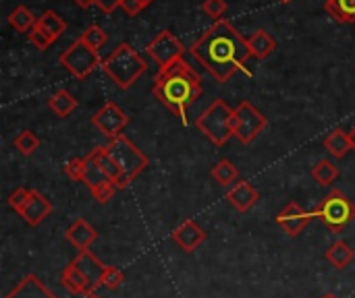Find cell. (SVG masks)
I'll return each instance as SVG.
<instances>
[{"instance_id":"obj_1","label":"cell","mask_w":355,"mask_h":298,"mask_svg":"<svg viewBox=\"0 0 355 298\" xmlns=\"http://www.w3.org/2000/svg\"><path fill=\"white\" fill-rule=\"evenodd\" d=\"M189 52L218 83H227L235 73L254 75L248 68L252 56L248 39L225 19L214 21V25L191 44Z\"/></svg>"},{"instance_id":"obj_2","label":"cell","mask_w":355,"mask_h":298,"mask_svg":"<svg viewBox=\"0 0 355 298\" xmlns=\"http://www.w3.org/2000/svg\"><path fill=\"white\" fill-rule=\"evenodd\" d=\"M152 93L164 108H168L175 116H179L183 127H187L189 124L187 112L193 106V102L200 100L204 89H202V79L193 71V66L185 62V58H179L156 73Z\"/></svg>"},{"instance_id":"obj_3","label":"cell","mask_w":355,"mask_h":298,"mask_svg":"<svg viewBox=\"0 0 355 298\" xmlns=\"http://www.w3.org/2000/svg\"><path fill=\"white\" fill-rule=\"evenodd\" d=\"M148 68V62L129 44H119L102 62V71L119 89H129Z\"/></svg>"},{"instance_id":"obj_4","label":"cell","mask_w":355,"mask_h":298,"mask_svg":"<svg viewBox=\"0 0 355 298\" xmlns=\"http://www.w3.org/2000/svg\"><path fill=\"white\" fill-rule=\"evenodd\" d=\"M106 151H108V156L114 160V164L121 170L119 191H125L148 168V164H150L148 156L141 149H137V145H133V141L127 139L125 135H119L114 139H108Z\"/></svg>"},{"instance_id":"obj_5","label":"cell","mask_w":355,"mask_h":298,"mask_svg":"<svg viewBox=\"0 0 355 298\" xmlns=\"http://www.w3.org/2000/svg\"><path fill=\"white\" fill-rule=\"evenodd\" d=\"M312 212L333 234H341L355 220V203L339 189H333Z\"/></svg>"},{"instance_id":"obj_6","label":"cell","mask_w":355,"mask_h":298,"mask_svg":"<svg viewBox=\"0 0 355 298\" xmlns=\"http://www.w3.org/2000/svg\"><path fill=\"white\" fill-rule=\"evenodd\" d=\"M233 110L227 106L225 100H214L198 118H196V127L198 131L210 139L216 147H225L227 141L233 137Z\"/></svg>"},{"instance_id":"obj_7","label":"cell","mask_w":355,"mask_h":298,"mask_svg":"<svg viewBox=\"0 0 355 298\" xmlns=\"http://www.w3.org/2000/svg\"><path fill=\"white\" fill-rule=\"evenodd\" d=\"M58 62L75 77V79H87L104 60L100 58V54L89 48L81 37L75 39L60 56Z\"/></svg>"},{"instance_id":"obj_8","label":"cell","mask_w":355,"mask_h":298,"mask_svg":"<svg viewBox=\"0 0 355 298\" xmlns=\"http://www.w3.org/2000/svg\"><path fill=\"white\" fill-rule=\"evenodd\" d=\"M231 127H233V137H237L243 145H250L264 133V129L268 127V120L254 104L241 102L233 110Z\"/></svg>"},{"instance_id":"obj_9","label":"cell","mask_w":355,"mask_h":298,"mask_svg":"<svg viewBox=\"0 0 355 298\" xmlns=\"http://www.w3.org/2000/svg\"><path fill=\"white\" fill-rule=\"evenodd\" d=\"M146 52H148L150 58H154V60L158 62V66L162 68V66H168V64H173L175 60L183 58L185 46L181 44V39H179L173 31L164 29V31H160V33L148 44Z\"/></svg>"},{"instance_id":"obj_10","label":"cell","mask_w":355,"mask_h":298,"mask_svg":"<svg viewBox=\"0 0 355 298\" xmlns=\"http://www.w3.org/2000/svg\"><path fill=\"white\" fill-rule=\"evenodd\" d=\"M129 118L127 114L114 104V102H106L94 116H92V124L108 139H114L119 135H123V129L127 127Z\"/></svg>"},{"instance_id":"obj_11","label":"cell","mask_w":355,"mask_h":298,"mask_svg":"<svg viewBox=\"0 0 355 298\" xmlns=\"http://www.w3.org/2000/svg\"><path fill=\"white\" fill-rule=\"evenodd\" d=\"M314 220V212H306L300 203L295 201H289L277 216H275V222L277 226L287 232L291 239H297L306 228L308 224Z\"/></svg>"},{"instance_id":"obj_12","label":"cell","mask_w":355,"mask_h":298,"mask_svg":"<svg viewBox=\"0 0 355 298\" xmlns=\"http://www.w3.org/2000/svg\"><path fill=\"white\" fill-rule=\"evenodd\" d=\"M52 203H50V199H46L40 191H35V189H31L29 191V197H27V201H25V205H23V209L19 212V216L29 224V226H40L50 214H52Z\"/></svg>"},{"instance_id":"obj_13","label":"cell","mask_w":355,"mask_h":298,"mask_svg":"<svg viewBox=\"0 0 355 298\" xmlns=\"http://www.w3.org/2000/svg\"><path fill=\"white\" fill-rule=\"evenodd\" d=\"M171 239H173V241L177 243V247L183 249L185 253H193V251L206 241V232H204V228H202L198 222L185 220L183 224H179V226L173 230Z\"/></svg>"},{"instance_id":"obj_14","label":"cell","mask_w":355,"mask_h":298,"mask_svg":"<svg viewBox=\"0 0 355 298\" xmlns=\"http://www.w3.org/2000/svg\"><path fill=\"white\" fill-rule=\"evenodd\" d=\"M227 201L241 214L250 212L258 201H260V193L254 185H250L248 180H239L237 185H233V189L227 191Z\"/></svg>"},{"instance_id":"obj_15","label":"cell","mask_w":355,"mask_h":298,"mask_svg":"<svg viewBox=\"0 0 355 298\" xmlns=\"http://www.w3.org/2000/svg\"><path fill=\"white\" fill-rule=\"evenodd\" d=\"M60 284L71 292V295H77V297H92V295H96V290H98V286L96 284H92L73 263H69L64 270H62V274H60Z\"/></svg>"},{"instance_id":"obj_16","label":"cell","mask_w":355,"mask_h":298,"mask_svg":"<svg viewBox=\"0 0 355 298\" xmlns=\"http://www.w3.org/2000/svg\"><path fill=\"white\" fill-rule=\"evenodd\" d=\"M64 239H67L77 251H89L92 243L98 239V232H96V228H94L87 220L79 218V220H75V222L67 228Z\"/></svg>"},{"instance_id":"obj_17","label":"cell","mask_w":355,"mask_h":298,"mask_svg":"<svg viewBox=\"0 0 355 298\" xmlns=\"http://www.w3.org/2000/svg\"><path fill=\"white\" fill-rule=\"evenodd\" d=\"M4 298H56L48 288L46 284L33 276V274H27L25 278L19 280V284L6 295Z\"/></svg>"},{"instance_id":"obj_18","label":"cell","mask_w":355,"mask_h":298,"mask_svg":"<svg viewBox=\"0 0 355 298\" xmlns=\"http://www.w3.org/2000/svg\"><path fill=\"white\" fill-rule=\"evenodd\" d=\"M92 284H96L98 288L102 286V274H104V263L100 261V259H96L94 257V253L92 251H79L77 253V257L71 261Z\"/></svg>"},{"instance_id":"obj_19","label":"cell","mask_w":355,"mask_h":298,"mask_svg":"<svg viewBox=\"0 0 355 298\" xmlns=\"http://www.w3.org/2000/svg\"><path fill=\"white\" fill-rule=\"evenodd\" d=\"M324 257H327V261H329L335 270H345V268L355 259V251L347 241H335V243L327 249Z\"/></svg>"},{"instance_id":"obj_20","label":"cell","mask_w":355,"mask_h":298,"mask_svg":"<svg viewBox=\"0 0 355 298\" xmlns=\"http://www.w3.org/2000/svg\"><path fill=\"white\" fill-rule=\"evenodd\" d=\"M324 149H327L335 160H343V158L349 153V149H352L349 133H345L343 129L331 131V133L324 137Z\"/></svg>"},{"instance_id":"obj_21","label":"cell","mask_w":355,"mask_h":298,"mask_svg":"<svg viewBox=\"0 0 355 298\" xmlns=\"http://www.w3.org/2000/svg\"><path fill=\"white\" fill-rule=\"evenodd\" d=\"M248 46H250V50H252V56H254V58L264 60L266 56H270V54H272V50L277 48V41H275V37H272L268 31L258 29V31L248 39Z\"/></svg>"},{"instance_id":"obj_22","label":"cell","mask_w":355,"mask_h":298,"mask_svg":"<svg viewBox=\"0 0 355 298\" xmlns=\"http://www.w3.org/2000/svg\"><path fill=\"white\" fill-rule=\"evenodd\" d=\"M48 108L58 116V118H67L75 112L77 108V100L67 91V89H58L50 95L48 100Z\"/></svg>"},{"instance_id":"obj_23","label":"cell","mask_w":355,"mask_h":298,"mask_svg":"<svg viewBox=\"0 0 355 298\" xmlns=\"http://www.w3.org/2000/svg\"><path fill=\"white\" fill-rule=\"evenodd\" d=\"M324 10L337 23H355V0H327Z\"/></svg>"},{"instance_id":"obj_24","label":"cell","mask_w":355,"mask_h":298,"mask_svg":"<svg viewBox=\"0 0 355 298\" xmlns=\"http://www.w3.org/2000/svg\"><path fill=\"white\" fill-rule=\"evenodd\" d=\"M312 178L320 185V187H331L337 178H339V168L335 162L322 158L312 166Z\"/></svg>"},{"instance_id":"obj_25","label":"cell","mask_w":355,"mask_h":298,"mask_svg":"<svg viewBox=\"0 0 355 298\" xmlns=\"http://www.w3.org/2000/svg\"><path fill=\"white\" fill-rule=\"evenodd\" d=\"M40 29H44L48 35H52L54 39H58L62 33H64V29H67V23H64V19L56 12V10H46L42 17H37V23H35Z\"/></svg>"},{"instance_id":"obj_26","label":"cell","mask_w":355,"mask_h":298,"mask_svg":"<svg viewBox=\"0 0 355 298\" xmlns=\"http://www.w3.org/2000/svg\"><path fill=\"white\" fill-rule=\"evenodd\" d=\"M210 174H212V178L220 187H231L233 183L239 180V170H237V166L231 160H218Z\"/></svg>"},{"instance_id":"obj_27","label":"cell","mask_w":355,"mask_h":298,"mask_svg":"<svg viewBox=\"0 0 355 298\" xmlns=\"http://www.w3.org/2000/svg\"><path fill=\"white\" fill-rule=\"evenodd\" d=\"M35 23H37V19L29 12V8L27 6H17V8H12L10 10V15H8V25L15 29V31H31L33 27H35Z\"/></svg>"},{"instance_id":"obj_28","label":"cell","mask_w":355,"mask_h":298,"mask_svg":"<svg viewBox=\"0 0 355 298\" xmlns=\"http://www.w3.org/2000/svg\"><path fill=\"white\" fill-rule=\"evenodd\" d=\"M12 145H15V149L19 151V153H23V156H31V153H35L37 151V147H40V139H37V135L33 133V131H21L17 137H15V141H12Z\"/></svg>"},{"instance_id":"obj_29","label":"cell","mask_w":355,"mask_h":298,"mask_svg":"<svg viewBox=\"0 0 355 298\" xmlns=\"http://www.w3.org/2000/svg\"><path fill=\"white\" fill-rule=\"evenodd\" d=\"M81 39L89 46V48H94L96 52L108 41V33L100 27V25H89L83 33H81Z\"/></svg>"},{"instance_id":"obj_30","label":"cell","mask_w":355,"mask_h":298,"mask_svg":"<svg viewBox=\"0 0 355 298\" xmlns=\"http://www.w3.org/2000/svg\"><path fill=\"white\" fill-rule=\"evenodd\" d=\"M85 170H87V160L85 158H71L64 164V174L67 178L75 180V183H83L85 178Z\"/></svg>"},{"instance_id":"obj_31","label":"cell","mask_w":355,"mask_h":298,"mask_svg":"<svg viewBox=\"0 0 355 298\" xmlns=\"http://www.w3.org/2000/svg\"><path fill=\"white\" fill-rule=\"evenodd\" d=\"M123 282H125V274L119 268H114V266H106L104 268V274H102V286L104 288L116 290Z\"/></svg>"},{"instance_id":"obj_32","label":"cell","mask_w":355,"mask_h":298,"mask_svg":"<svg viewBox=\"0 0 355 298\" xmlns=\"http://www.w3.org/2000/svg\"><path fill=\"white\" fill-rule=\"evenodd\" d=\"M29 41H31V44H33V46H35L40 52H44V50H48V48H50V46H52L56 39H54L52 35H48L44 29H40V27L35 25V27L29 31Z\"/></svg>"},{"instance_id":"obj_33","label":"cell","mask_w":355,"mask_h":298,"mask_svg":"<svg viewBox=\"0 0 355 298\" xmlns=\"http://www.w3.org/2000/svg\"><path fill=\"white\" fill-rule=\"evenodd\" d=\"M202 8H204V12H206L210 19L220 21L223 15L227 12V2H225V0H204Z\"/></svg>"},{"instance_id":"obj_34","label":"cell","mask_w":355,"mask_h":298,"mask_svg":"<svg viewBox=\"0 0 355 298\" xmlns=\"http://www.w3.org/2000/svg\"><path fill=\"white\" fill-rule=\"evenodd\" d=\"M29 191L31 189H25V187H19L17 191H12L10 193V197H8V205H10V209L12 212H21L23 209V205H25V201H27V197H29Z\"/></svg>"},{"instance_id":"obj_35","label":"cell","mask_w":355,"mask_h":298,"mask_svg":"<svg viewBox=\"0 0 355 298\" xmlns=\"http://www.w3.org/2000/svg\"><path fill=\"white\" fill-rule=\"evenodd\" d=\"M121 8H123L129 17H135V15H139V12L144 10V6H141L139 0H123V2H121Z\"/></svg>"},{"instance_id":"obj_36","label":"cell","mask_w":355,"mask_h":298,"mask_svg":"<svg viewBox=\"0 0 355 298\" xmlns=\"http://www.w3.org/2000/svg\"><path fill=\"white\" fill-rule=\"evenodd\" d=\"M121 2H123V0H96V6H98L102 12L110 15L112 10H116V6H121Z\"/></svg>"},{"instance_id":"obj_37","label":"cell","mask_w":355,"mask_h":298,"mask_svg":"<svg viewBox=\"0 0 355 298\" xmlns=\"http://www.w3.org/2000/svg\"><path fill=\"white\" fill-rule=\"evenodd\" d=\"M75 4H77L79 8H89L92 4H96V0H75Z\"/></svg>"},{"instance_id":"obj_38","label":"cell","mask_w":355,"mask_h":298,"mask_svg":"<svg viewBox=\"0 0 355 298\" xmlns=\"http://www.w3.org/2000/svg\"><path fill=\"white\" fill-rule=\"evenodd\" d=\"M349 143H352V149L355 151V127L349 131Z\"/></svg>"},{"instance_id":"obj_39","label":"cell","mask_w":355,"mask_h":298,"mask_svg":"<svg viewBox=\"0 0 355 298\" xmlns=\"http://www.w3.org/2000/svg\"><path fill=\"white\" fill-rule=\"evenodd\" d=\"M139 2H141V6H144V8H146V6H150V4H152V2H154V0H139Z\"/></svg>"},{"instance_id":"obj_40","label":"cell","mask_w":355,"mask_h":298,"mask_svg":"<svg viewBox=\"0 0 355 298\" xmlns=\"http://www.w3.org/2000/svg\"><path fill=\"white\" fill-rule=\"evenodd\" d=\"M322 298H337L335 295H327V297H322Z\"/></svg>"},{"instance_id":"obj_41","label":"cell","mask_w":355,"mask_h":298,"mask_svg":"<svg viewBox=\"0 0 355 298\" xmlns=\"http://www.w3.org/2000/svg\"><path fill=\"white\" fill-rule=\"evenodd\" d=\"M87 298H100L98 295H92V297H87Z\"/></svg>"},{"instance_id":"obj_42","label":"cell","mask_w":355,"mask_h":298,"mask_svg":"<svg viewBox=\"0 0 355 298\" xmlns=\"http://www.w3.org/2000/svg\"><path fill=\"white\" fill-rule=\"evenodd\" d=\"M281 2H291V0H281Z\"/></svg>"}]
</instances>
